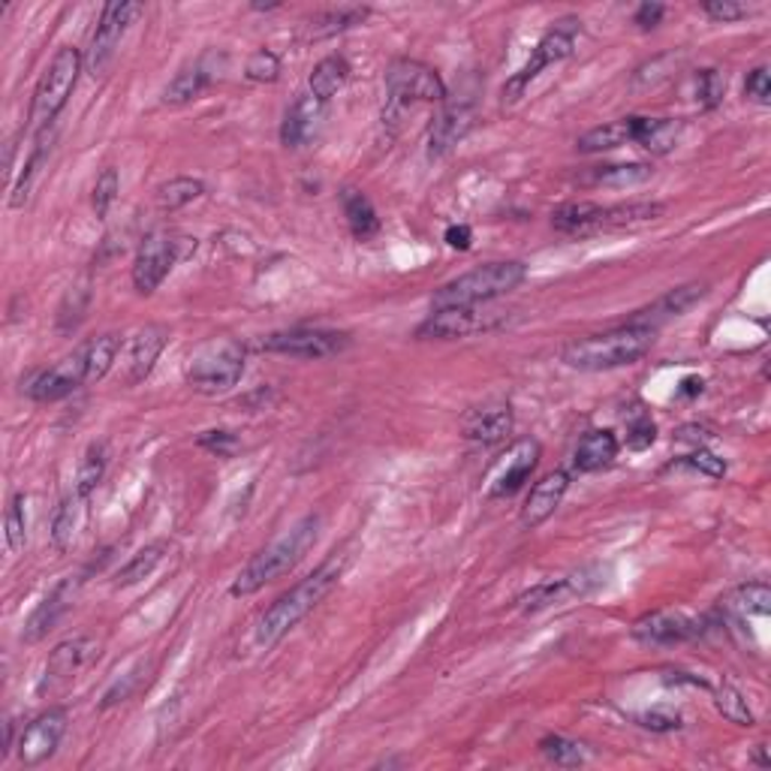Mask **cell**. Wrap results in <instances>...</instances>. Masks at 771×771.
<instances>
[{
    "mask_svg": "<svg viewBox=\"0 0 771 771\" xmlns=\"http://www.w3.org/2000/svg\"><path fill=\"white\" fill-rule=\"evenodd\" d=\"M341 572H344V558L335 555V558L323 560L311 576H305L299 585H293L286 594L274 600L257 624V645L274 648L293 627H299V621H305L332 594Z\"/></svg>",
    "mask_w": 771,
    "mask_h": 771,
    "instance_id": "6da1fadb",
    "label": "cell"
},
{
    "mask_svg": "<svg viewBox=\"0 0 771 771\" xmlns=\"http://www.w3.org/2000/svg\"><path fill=\"white\" fill-rule=\"evenodd\" d=\"M654 341H657V329L624 323L609 332H600V335L570 341L560 349V361L572 371H615V368L642 359L648 349L654 347Z\"/></svg>",
    "mask_w": 771,
    "mask_h": 771,
    "instance_id": "7a4b0ae2",
    "label": "cell"
},
{
    "mask_svg": "<svg viewBox=\"0 0 771 771\" xmlns=\"http://www.w3.org/2000/svg\"><path fill=\"white\" fill-rule=\"evenodd\" d=\"M320 524H323V519H320L317 512H308V515L293 524L284 536H277L274 543L260 548V551L241 567L236 582L229 588V594H233V597H250V594L262 591L269 582L286 576V572L293 570V567L311 551V546L317 543V534H320Z\"/></svg>",
    "mask_w": 771,
    "mask_h": 771,
    "instance_id": "3957f363",
    "label": "cell"
},
{
    "mask_svg": "<svg viewBox=\"0 0 771 771\" xmlns=\"http://www.w3.org/2000/svg\"><path fill=\"white\" fill-rule=\"evenodd\" d=\"M527 277V265L519 260L486 262L479 269L452 277L435 293V311L440 308H459V305H491L500 296H510Z\"/></svg>",
    "mask_w": 771,
    "mask_h": 771,
    "instance_id": "277c9868",
    "label": "cell"
},
{
    "mask_svg": "<svg viewBox=\"0 0 771 771\" xmlns=\"http://www.w3.org/2000/svg\"><path fill=\"white\" fill-rule=\"evenodd\" d=\"M245 373V347L236 337H209L187 359V385L200 395H224Z\"/></svg>",
    "mask_w": 771,
    "mask_h": 771,
    "instance_id": "5b68a950",
    "label": "cell"
},
{
    "mask_svg": "<svg viewBox=\"0 0 771 771\" xmlns=\"http://www.w3.org/2000/svg\"><path fill=\"white\" fill-rule=\"evenodd\" d=\"M82 70H85V55L75 49V46H61V49L55 51L46 73L39 75L34 103H31V130L37 137L46 133L58 121L63 106L73 97Z\"/></svg>",
    "mask_w": 771,
    "mask_h": 771,
    "instance_id": "8992f818",
    "label": "cell"
},
{
    "mask_svg": "<svg viewBox=\"0 0 771 771\" xmlns=\"http://www.w3.org/2000/svg\"><path fill=\"white\" fill-rule=\"evenodd\" d=\"M200 248V241L185 233H154L139 245L133 262V286L142 296H151L169 277L178 262L190 260Z\"/></svg>",
    "mask_w": 771,
    "mask_h": 771,
    "instance_id": "52a82bcc",
    "label": "cell"
},
{
    "mask_svg": "<svg viewBox=\"0 0 771 771\" xmlns=\"http://www.w3.org/2000/svg\"><path fill=\"white\" fill-rule=\"evenodd\" d=\"M447 85L435 67L413 58H399L385 70V115H399L411 103H443Z\"/></svg>",
    "mask_w": 771,
    "mask_h": 771,
    "instance_id": "ba28073f",
    "label": "cell"
},
{
    "mask_svg": "<svg viewBox=\"0 0 771 771\" xmlns=\"http://www.w3.org/2000/svg\"><path fill=\"white\" fill-rule=\"evenodd\" d=\"M579 31H582V22L579 19H572V15H567V19H560V22H555V27H548L546 34H543V39L536 43L534 51H531V58H527V63H524L519 73L512 75L510 82L503 85V103H515L519 97H522L524 91H527V85L534 82L536 75L543 73V70H548V67H555V63L567 61L572 55V49H576V37H579Z\"/></svg>",
    "mask_w": 771,
    "mask_h": 771,
    "instance_id": "9c48e42d",
    "label": "cell"
},
{
    "mask_svg": "<svg viewBox=\"0 0 771 771\" xmlns=\"http://www.w3.org/2000/svg\"><path fill=\"white\" fill-rule=\"evenodd\" d=\"M510 311L488 308V305H459V308H440L419 329V341H461V337L486 335L500 325H507Z\"/></svg>",
    "mask_w": 771,
    "mask_h": 771,
    "instance_id": "30bf717a",
    "label": "cell"
},
{
    "mask_svg": "<svg viewBox=\"0 0 771 771\" xmlns=\"http://www.w3.org/2000/svg\"><path fill=\"white\" fill-rule=\"evenodd\" d=\"M142 10H145L142 3H106V7H103L100 22H97V27H94V34H91V43H87V51H85L87 75L100 79V75L109 70L115 51H118V46H121V39L127 37L130 25H133L139 15H142Z\"/></svg>",
    "mask_w": 771,
    "mask_h": 771,
    "instance_id": "8fae6325",
    "label": "cell"
},
{
    "mask_svg": "<svg viewBox=\"0 0 771 771\" xmlns=\"http://www.w3.org/2000/svg\"><path fill=\"white\" fill-rule=\"evenodd\" d=\"M262 349L269 353H281V356H293V359H332L337 353H344L349 347L347 332L337 329H313V325H296V329H284V332H272L260 341Z\"/></svg>",
    "mask_w": 771,
    "mask_h": 771,
    "instance_id": "7c38bea8",
    "label": "cell"
},
{
    "mask_svg": "<svg viewBox=\"0 0 771 771\" xmlns=\"http://www.w3.org/2000/svg\"><path fill=\"white\" fill-rule=\"evenodd\" d=\"M443 109L435 118V124L428 130V157L431 161H440L447 157L449 151L459 145L461 139L471 133L476 127V118H479V109H476V91H464L461 87L455 97H449L440 103Z\"/></svg>",
    "mask_w": 771,
    "mask_h": 771,
    "instance_id": "4fadbf2b",
    "label": "cell"
},
{
    "mask_svg": "<svg viewBox=\"0 0 771 771\" xmlns=\"http://www.w3.org/2000/svg\"><path fill=\"white\" fill-rule=\"evenodd\" d=\"M67 726H70V711L55 705V709L43 711L39 717L27 723L22 735H19V762L25 769H39L43 762H49L55 757V750L61 747L63 735H67Z\"/></svg>",
    "mask_w": 771,
    "mask_h": 771,
    "instance_id": "5bb4252c",
    "label": "cell"
},
{
    "mask_svg": "<svg viewBox=\"0 0 771 771\" xmlns=\"http://www.w3.org/2000/svg\"><path fill=\"white\" fill-rule=\"evenodd\" d=\"M702 630V618H693L681 609H660L648 612L633 624V639L642 645H681L687 639H697Z\"/></svg>",
    "mask_w": 771,
    "mask_h": 771,
    "instance_id": "9a60e30c",
    "label": "cell"
},
{
    "mask_svg": "<svg viewBox=\"0 0 771 771\" xmlns=\"http://www.w3.org/2000/svg\"><path fill=\"white\" fill-rule=\"evenodd\" d=\"M94 654H97V642L91 636H73V639H63L61 645H55V651L46 660L43 681L37 685L39 697H46V693L58 690L67 681H73L75 675L91 663Z\"/></svg>",
    "mask_w": 771,
    "mask_h": 771,
    "instance_id": "2e32d148",
    "label": "cell"
},
{
    "mask_svg": "<svg viewBox=\"0 0 771 771\" xmlns=\"http://www.w3.org/2000/svg\"><path fill=\"white\" fill-rule=\"evenodd\" d=\"M87 385V368L82 353L75 349L73 356H67L58 365H51L46 371H39L31 383H27V395L39 404H51L61 401L67 395H73L75 389Z\"/></svg>",
    "mask_w": 771,
    "mask_h": 771,
    "instance_id": "e0dca14e",
    "label": "cell"
},
{
    "mask_svg": "<svg viewBox=\"0 0 771 771\" xmlns=\"http://www.w3.org/2000/svg\"><path fill=\"white\" fill-rule=\"evenodd\" d=\"M512 425H515V416H512V404L510 401H486L479 407H471L464 413L461 419V435L473 440V443H500L512 435Z\"/></svg>",
    "mask_w": 771,
    "mask_h": 771,
    "instance_id": "ac0fdd59",
    "label": "cell"
},
{
    "mask_svg": "<svg viewBox=\"0 0 771 771\" xmlns=\"http://www.w3.org/2000/svg\"><path fill=\"white\" fill-rule=\"evenodd\" d=\"M169 344V329L161 323H149L139 329L137 335L130 337L124 356V383L139 385L161 359V353Z\"/></svg>",
    "mask_w": 771,
    "mask_h": 771,
    "instance_id": "d6986e66",
    "label": "cell"
},
{
    "mask_svg": "<svg viewBox=\"0 0 771 771\" xmlns=\"http://www.w3.org/2000/svg\"><path fill=\"white\" fill-rule=\"evenodd\" d=\"M567 491H570V473L567 471L546 473V476L531 488L527 500H524V507H522L524 531H536L539 524H546L548 519L558 512V507L564 503V498H567Z\"/></svg>",
    "mask_w": 771,
    "mask_h": 771,
    "instance_id": "ffe728a7",
    "label": "cell"
},
{
    "mask_svg": "<svg viewBox=\"0 0 771 771\" xmlns=\"http://www.w3.org/2000/svg\"><path fill=\"white\" fill-rule=\"evenodd\" d=\"M323 118L325 103L317 100L311 91L301 94V97H296V103L286 109L284 121H281V142H284L286 149H301V145H308V142L317 137Z\"/></svg>",
    "mask_w": 771,
    "mask_h": 771,
    "instance_id": "44dd1931",
    "label": "cell"
},
{
    "mask_svg": "<svg viewBox=\"0 0 771 771\" xmlns=\"http://www.w3.org/2000/svg\"><path fill=\"white\" fill-rule=\"evenodd\" d=\"M666 212L663 202H624V205H597L588 221L585 236L603 233V229H627V226H642L657 221Z\"/></svg>",
    "mask_w": 771,
    "mask_h": 771,
    "instance_id": "7402d4cb",
    "label": "cell"
},
{
    "mask_svg": "<svg viewBox=\"0 0 771 771\" xmlns=\"http://www.w3.org/2000/svg\"><path fill=\"white\" fill-rule=\"evenodd\" d=\"M539 443L536 440H519L515 447H512L510 459H507V464H503V471L495 476V483H491V488H488V498H512L519 488L531 479V473L536 471V464H539Z\"/></svg>",
    "mask_w": 771,
    "mask_h": 771,
    "instance_id": "603a6c76",
    "label": "cell"
},
{
    "mask_svg": "<svg viewBox=\"0 0 771 771\" xmlns=\"http://www.w3.org/2000/svg\"><path fill=\"white\" fill-rule=\"evenodd\" d=\"M705 293H709V286L705 284L675 286V289H669L666 296H660L654 305H648L645 311H636V317L630 320V323L648 325V329H660V325L669 323V320L685 317V313L690 311L702 296H705Z\"/></svg>",
    "mask_w": 771,
    "mask_h": 771,
    "instance_id": "cb8c5ba5",
    "label": "cell"
},
{
    "mask_svg": "<svg viewBox=\"0 0 771 771\" xmlns=\"http://www.w3.org/2000/svg\"><path fill=\"white\" fill-rule=\"evenodd\" d=\"M618 437L609 428H591L585 435L579 437V443L572 449V471L579 473H594L609 467L612 461L618 459Z\"/></svg>",
    "mask_w": 771,
    "mask_h": 771,
    "instance_id": "d4e9b609",
    "label": "cell"
},
{
    "mask_svg": "<svg viewBox=\"0 0 771 771\" xmlns=\"http://www.w3.org/2000/svg\"><path fill=\"white\" fill-rule=\"evenodd\" d=\"M212 61H214V55L209 51V55H202L200 61H193L190 67H185V70H181V73L175 75L173 82L166 85V91H163V103H166V106H185V103L197 100L202 91L217 79V70L212 67Z\"/></svg>",
    "mask_w": 771,
    "mask_h": 771,
    "instance_id": "484cf974",
    "label": "cell"
},
{
    "mask_svg": "<svg viewBox=\"0 0 771 771\" xmlns=\"http://www.w3.org/2000/svg\"><path fill=\"white\" fill-rule=\"evenodd\" d=\"M681 133H685V124L675 121V118H642V115H633V142L642 145L648 154H654V157H666V154L678 149Z\"/></svg>",
    "mask_w": 771,
    "mask_h": 771,
    "instance_id": "4316f807",
    "label": "cell"
},
{
    "mask_svg": "<svg viewBox=\"0 0 771 771\" xmlns=\"http://www.w3.org/2000/svg\"><path fill=\"white\" fill-rule=\"evenodd\" d=\"M73 591H75L73 579H63L61 585L55 588L49 597L39 603L37 609H34V615L27 618L25 633H22V639H25L27 645L39 642V639L49 633L55 624L61 621V615L70 609V603H73Z\"/></svg>",
    "mask_w": 771,
    "mask_h": 771,
    "instance_id": "83f0119b",
    "label": "cell"
},
{
    "mask_svg": "<svg viewBox=\"0 0 771 771\" xmlns=\"http://www.w3.org/2000/svg\"><path fill=\"white\" fill-rule=\"evenodd\" d=\"M368 15H371V7H365V3H344V7L323 10V13H317L311 22H308V39H311V43H320V39H332L337 37V34H347L353 27H359Z\"/></svg>",
    "mask_w": 771,
    "mask_h": 771,
    "instance_id": "f1b7e54d",
    "label": "cell"
},
{
    "mask_svg": "<svg viewBox=\"0 0 771 771\" xmlns=\"http://www.w3.org/2000/svg\"><path fill=\"white\" fill-rule=\"evenodd\" d=\"M585 594V579L582 576H567V579H551V582H539L527 594L519 597V609L522 612H539L548 606L567 603L570 597H582Z\"/></svg>",
    "mask_w": 771,
    "mask_h": 771,
    "instance_id": "f546056e",
    "label": "cell"
},
{
    "mask_svg": "<svg viewBox=\"0 0 771 771\" xmlns=\"http://www.w3.org/2000/svg\"><path fill=\"white\" fill-rule=\"evenodd\" d=\"M341 205H344V217H347L349 233L356 241H371L373 236H380V217L371 200L356 190V187H344L341 190Z\"/></svg>",
    "mask_w": 771,
    "mask_h": 771,
    "instance_id": "4dcf8cb0",
    "label": "cell"
},
{
    "mask_svg": "<svg viewBox=\"0 0 771 771\" xmlns=\"http://www.w3.org/2000/svg\"><path fill=\"white\" fill-rule=\"evenodd\" d=\"M121 344H124V337L118 335V332H106V335L91 337V341H85L79 347L87 368V383H100L103 377L112 371L115 359L121 353Z\"/></svg>",
    "mask_w": 771,
    "mask_h": 771,
    "instance_id": "1f68e13d",
    "label": "cell"
},
{
    "mask_svg": "<svg viewBox=\"0 0 771 771\" xmlns=\"http://www.w3.org/2000/svg\"><path fill=\"white\" fill-rule=\"evenodd\" d=\"M349 73L353 70H349V61L344 55H325L323 61L317 63L311 75H308V87H311V94L317 100L329 103L341 87L347 85Z\"/></svg>",
    "mask_w": 771,
    "mask_h": 771,
    "instance_id": "d6a6232c",
    "label": "cell"
},
{
    "mask_svg": "<svg viewBox=\"0 0 771 771\" xmlns=\"http://www.w3.org/2000/svg\"><path fill=\"white\" fill-rule=\"evenodd\" d=\"M721 606L733 618H747V615L766 618L771 612V588L766 582H747V585H738L735 591H730L721 600Z\"/></svg>",
    "mask_w": 771,
    "mask_h": 771,
    "instance_id": "836d02e7",
    "label": "cell"
},
{
    "mask_svg": "<svg viewBox=\"0 0 771 771\" xmlns=\"http://www.w3.org/2000/svg\"><path fill=\"white\" fill-rule=\"evenodd\" d=\"M85 503L87 498H79V495H67L61 500V507L55 510V519H51V546L58 551H67L73 548L75 534L82 527V519H85Z\"/></svg>",
    "mask_w": 771,
    "mask_h": 771,
    "instance_id": "e575fe53",
    "label": "cell"
},
{
    "mask_svg": "<svg viewBox=\"0 0 771 771\" xmlns=\"http://www.w3.org/2000/svg\"><path fill=\"white\" fill-rule=\"evenodd\" d=\"M91 299H94V289H91V281H87V277L75 281V284L63 293L61 305H58V317H55L58 335H73L75 329L82 325V320H85Z\"/></svg>",
    "mask_w": 771,
    "mask_h": 771,
    "instance_id": "d590c367",
    "label": "cell"
},
{
    "mask_svg": "<svg viewBox=\"0 0 771 771\" xmlns=\"http://www.w3.org/2000/svg\"><path fill=\"white\" fill-rule=\"evenodd\" d=\"M633 142V115L621 118V121H609V124H600L594 130H588L585 137H579L576 149L582 154H600V151H615Z\"/></svg>",
    "mask_w": 771,
    "mask_h": 771,
    "instance_id": "8d00e7d4",
    "label": "cell"
},
{
    "mask_svg": "<svg viewBox=\"0 0 771 771\" xmlns=\"http://www.w3.org/2000/svg\"><path fill=\"white\" fill-rule=\"evenodd\" d=\"M106 464H109V449H106V443H91V447L85 449V455H82L79 471H75L73 491L79 498H91V495L97 491L103 476H106Z\"/></svg>",
    "mask_w": 771,
    "mask_h": 771,
    "instance_id": "74e56055",
    "label": "cell"
},
{
    "mask_svg": "<svg viewBox=\"0 0 771 771\" xmlns=\"http://www.w3.org/2000/svg\"><path fill=\"white\" fill-rule=\"evenodd\" d=\"M166 548H169L166 546V539H157V543H151V546H145L142 551H137V555L118 570L115 588H130L137 585V582H142V579H149L151 572L161 567V560L166 558Z\"/></svg>",
    "mask_w": 771,
    "mask_h": 771,
    "instance_id": "f35d334b",
    "label": "cell"
},
{
    "mask_svg": "<svg viewBox=\"0 0 771 771\" xmlns=\"http://www.w3.org/2000/svg\"><path fill=\"white\" fill-rule=\"evenodd\" d=\"M202 193H205V185L200 178L178 175V178H169L157 187V205H161V212H178V209L200 200Z\"/></svg>",
    "mask_w": 771,
    "mask_h": 771,
    "instance_id": "ab89813d",
    "label": "cell"
},
{
    "mask_svg": "<svg viewBox=\"0 0 771 771\" xmlns=\"http://www.w3.org/2000/svg\"><path fill=\"white\" fill-rule=\"evenodd\" d=\"M651 175H654L651 163H609V166H597L591 173V181L603 187H636L645 185Z\"/></svg>",
    "mask_w": 771,
    "mask_h": 771,
    "instance_id": "60d3db41",
    "label": "cell"
},
{
    "mask_svg": "<svg viewBox=\"0 0 771 771\" xmlns=\"http://www.w3.org/2000/svg\"><path fill=\"white\" fill-rule=\"evenodd\" d=\"M539 754H543L548 762L560 766V769H579V766H585L588 762L585 745L572 742L567 735H546V738H539Z\"/></svg>",
    "mask_w": 771,
    "mask_h": 771,
    "instance_id": "b9f144b4",
    "label": "cell"
},
{
    "mask_svg": "<svg viewBox=\"0 0 771 771\" xmlns=\"http://www.w3.org/2000/svg\"><path fill=\"white\" fill-rule=\"evenodd\" d=\"M714 705H717V711H721L723 717H726L730 723H735V726H754V723H757L754 711H750V705H747L745 693H742L735 685H730V681H723V685L717 687V693H714Z\"/></svg>",
    "mask_w": 771,
    "mask_h": 771,
    "instance_id": "7bdbcfd3",
    "label": "cell"
},
{
    "mask_svg": "<svg viewBox=\"0 0 771 771\" xmlns=\"http://www.w3.org/2000/svg\"><path fill=\"white\" fill-rule=\"evenodd\" d=\"M46 163V133H39L37 142H34V151H31V157L25 161V166H22V175H19V181L13 185V197H10V205L13 209H22L27 202V197H31V187H34V178L39 175V166Z\"/></svg>",
    "mask_w": 771,
    "mask_h": 771,
    "instance_id": "ee69618b",
    "label": "cell"
},
{
    "mask_svg": "<svg viewBox=\"0 0 771 771\" xmlns=\"http://www.w3.org/2000/svg\"><path fill=\"white\" fill-rule=\"evenodd\" d=\"M25 495H13L7 515H3V531H7V548L10 551H22L27 543V510Z\"/></svg>",
    "mask_w": 771,
    "mask_h": 771,
    "instance_id": "f6af8a7d",
    "label": "cell"
},
{
    "mask_svg": "<svg viewBox=\"0 0 771 771\" xmlns=\"http://www.w3.org/2000/svg\"><path fill=\"white\" fill-rule=\"evenodd\" d=\"M245 79L253 85H272L281 79V58L272 49H257L245 63Z\"/></svg>",
    "mask_w": 771,
    "mask_h": 771,
    "instance_id": "bcb514c9",
    "label": "cell"
},
{
    "mask_svg": "<svg viewBox=\"0 0 771 771\" xmlns=\"http://www.w3.org/2000/svg\"><path fill=\"white\" fill-rule=\"evenodd\" d=\"M118 187H121V181H118V169L106 166V169L97 175L94 190H91V209H94V214H97L100 221L106 217V214H109V209L115 205V200H118Z\"/></svg>",
    "mask_w": 771,
    "mask_h": 771,
    "instance_id": "7dc6e473",
    "label": "cell"
},
{
    "mask_svg": "<svg viewBox=\"0 0 771 771\" xmlns=\"http://www.w3.org/2000/svg\"><path fill=\"white\" fill-rule=\"evenodd\" d=\"M723 94H726V79H723L721 70H714V67H705V70H699L697 73V103L705 109V112H711V109H717L723 103Z\"/></svg>",
    "mask_w": 771,
    "mask_h": 771,
    "instance_id": "c3c4849f",
    "label": "cell"
},
{
    "mask_svg": "<svg viewBox=\"0 0 771 771\" xmlns=\"http://www.w3.org/2000/svg\"><path fill=\"white\" fill-rule=\"evenodd\" d=\"M672 467H690V471L705 473V476H711V479H721L723 473H726V461L717 459V455L709 452L705 447H699L697 452H690V455H685V459L675 461Z\"/></svg>",
    "mask_w": 771,
    "mask_h": 771,
    "instance_id": "681fc988",
    "label": "cell"
},
{
    "mask_svg": "<svg viewBox=\"0 0 771 771\" xmlns=\"http://www.w3.org/2000/svg\"><path fill=\"white\" fill-rule=\"evenodd\" d=\"M197 447L209 449L217 459H233L238 452V437L233 431H226V428H209V431H202L197 437Z\"/></svg>",
    "mask_w": 771,
    "mask_h": 771,
    "instance_id": "f907efd6",
    "label": "cell"
},
{
    "mask_svg": "<svg viewBox=\"0 0 771 771\" xmlns=\"http://www.w3.org/2000/svg\"><path fill=\"white\" fill-rule=\"evenodd\" d=\"M654 440H657V423L648 413H639L633 423L627 425V449L645 452L654 447Z\"/></svg>",
    "mask_w": 771,
    "mask_h": 771,
    "instance_id": "816d5d0a",
    "label": "cell"
},
{
    "mask_svg": "<svg viewBox=\"0 0 771 771\" xmlns=\"http://www.w3.org/2000/svg\"><path fill=\"white\" fill-rule=\"evenodd\" d=\"M142 675H145V663H139V666H133L127 675H121V681H115V685L103 693L100 709H112V705H118V702H124V699L133 697V690H137L139 681H142Z\"/></svg>",
    "mask_w": 771,
    "mask_h": 771,
    "instance_id": "f5cc1de1",
    "label": "cell"
},
{
    "mask_svg": "<svg viewBox=\"0 0 771 771\" xmlns=\"http://www.w3.org/2000/svg\"><path fill=\"white\" fill-rule=\"evenodd\" d=\"M702 13L709 15L711 22H717V25H730V22H742V19H747V10L745 3H735V0H709V3H702Z\"/></svg>",
    "mask_w": 771,
    "mask_h": 771,
    "instance_id": "db71d44e",
    "label": "cell"
},
{
    "mask_svg": "<svg viewBox=\"0 0 771 771\" xmlns=\"http://www.w3.org/2000/svg\"><path fill=\"white\" fill-rule=\"evenodd\" d=\"M636 721H639V726L651 730V733H675V730H681V726H685V723H681V714L669 709L645 711V714H639Z\"/></svg>",
    "mask_w": 771,
    "mask_h": 771,
    "instance_id": "11a10c76",
    "label": "cell"
},
{
    "mask_svg": "<svg viewBox=\"0 0 771 771\" xmlns=\"http://www.w3.org/2000/svg\"><path fill=\"white\" fill-rule=\"evenodd\" d=\"M745 97H747V100L759 103V106H769V103H771L769 67H757V70H750V73H747Z\"/></svg>",
    "mask_w": 771,
    "mask_h": 771,
    "instance_id": "9f6ffc18",
    "label": "cell"
},
{
    "mask_svg": "<svg viewBox=\"0 0 771 771\" xmlns=\"http://www.w3.org/2000/svg\"><path fill=\"white\" fill-rule=\"evenodd\" d=\"M663 15H666V7H663V3H642V7L636 10L633 22L642 27V31H654V27L663 22Z\"/></svg>",
    "mask_w": 771,
    "mask_h": 771,
    "instance_id": "6f0895ef",
    "label": "cell"
},
{
    "mask_svg": "<svg viewBox=\"0 0 771 771\" xmlns=\"http://www.w3.org/2000/svg\"><path fill=\"white\" fill-rule=\"evenodd\" d=\"M443 241H447V245L452 250H471L473 229L467 224L447 226V233H443Z\"/></svg>",
    "mask_w": 771,
    "mask_h": 771,
    "instance_id": "680465c9",
    "label": "cell"
},
{
    "mask_svg": "<svg viewBox=\"0 0 771 771\" xmlns=\"http://www.w3.org/2000/svg\"><path fill=\"white\" fill-rule=\"evenodd\" d=\"M678 440H685V443H697V447H705V443H709V431H705V428H699V425H685V428L678 431Z\"/></svg>",
    "mask_w": 771,
    "mask_h": 771,
    "instance_id": "91938a15",
    "label": "cell"
},
{
    "mask_svg": "<svg viewBox=\"0 0 771 771\" xmlns=\"http://www.w3.org/2000/svg\"><path fill=\"white\" fill-rule=\"evenodd\" d=\"M702 389H705L702 377H685L678 385V399H697V395H702Z\"/></svg>",
    "mask_w": 771,
    "mask_h": 771,
    "instance_id": "94428289",
    "label": "cell"
},
{
    "mask_svg": "<svg viewBox=\"0 0 771 771\" xmlns=\"http://www.w3.org/2000/svg\"><path fill=\"white\" fill-rule=\"evenodd\" d=\"M757 766H762V769H769V757H766V747H757Z\"/></svg>",
    "mask_w": 771,
    "mask_h": 771,
    "instance_id": "6125c7cd",
    "label": "cell"
},
{
    "mask_svg": "<svg viewBox=\"0 0 771 771\" xmlns=\"http://www.w3.org/2000/svg\"><path fill=\"white\" fill-rule=\"evenodd\" d=\"M281 3H253L250 10H260V13H269V10H277Z\"/></svg>",
    "mask_w": 771,
    "mask_h": 771,
    "instance_id": "be15d7a7",
    "label": "cell"
}]
</instances>
